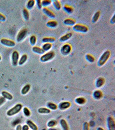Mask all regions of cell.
Instances as JSON below:
<instances>
[{"label":"cell","mask_w":115,"mask_h":130,"mask_svg":"<svg viewBox=\"0 0 115 130\" xmlns=\"http://www.w3.org/2000/svg\"><path fill=\"white\" fill-rule=\"evenodd\" d=\"M111 53L109 50H106L100 56L98 61L97 64L99 67H102L105 65L110 56Z\"/></svg>","instance_id":"6da1fadb"},{"label":"cell","mask_w":115,"mask_h":130,"mask_svg":"<svg viewBox=\"0 0 115 130\" xmlns=\"http://www.w3.org/2000/svg\"><path fill=\"white\" fill-rule=\"evenodd\" d=\"M22 108V105L20 103L16 104L12 108H10L7 112V115L9 117H12L18 114Z\"/></svg>","instance_id":"7a4b0ae2"},{"label":"cell","mask_w":115,"mask_h":130,"mask_svg":"<svg viewBox=\"0 0 115 130\" xmlns=\"http://www.w3.org/2000/svg\"><path fill=\"white\" fill-rule=\"evenodd\" d=\"M55 53L53 51H51L44 53L42 55L40 58V60L41 62H46L51 60L54 57Z\"/></svg>","instance_id":"3957f363"},{"label":"cell","mask_w":115,"mask_h":130,"mask_svg":"<svg viewBox=\"0 0 115 130\" xmlns=\"http://www.w3.org/2000/svg\"><path fill=\"white\" fill-rule=\"evenodd\" d=\"M72 29L74 31L82 33H86L89 31V28L86 26L80 24H75L73 26Z\"/></svg>","instance_id":"277c9868"},{"label":"cell","mask_w":115,"mask_h":130,"mask_svg":"<svg viewBox=\"0 0 115 130\" xmlns=\"http://www.w3.org/2000/svg\"><path fill=\"white\" fill-rule=\"evenodd\" d=\"M72 46L69 43H66L62 46L61 49V52L62 55L67 56L72 51Z\"/></svg>","instance_id":"5b68a950"},{"label":"cell","mask_w":115,"mask_h":130,"mask_svg":"<svg viewBox=\"0 0 115 130\" xmlns=\"http://www.w3.org/2000/svg\"><path fill=\"white\" fill-rule=\"evenodd\" d=\"M28 34V30L27 29L24 28L20 30L16 37V40L18 42L22 41L26 37Z\"/></svg>","instance_id":"8992f818"},{"label":"cell","mask_w":115,"mask_h":130,"mask_svg":"<svg viewBox=\"0 0 115 130\" xmlns=\"http://www.w3.org/2000/svg\"><path fill=\"white\" fill-rule=\"evenodd\" d=\"M19 53L17 51H14L13 52L12 54V64L14 67H16L18 64L19 60Z\"/></svg>","instance_id":"52a82bcc"},{"label":"cell","mask_w":115,"mask_h":130,"mask_svg":"<svg viewBox=\"0 0 115 130\" xmlns=\"http://www.w3.org/2000/svg\"><path fill=\"white\" fill-rule=\"evenodd\" d=\"M1 43L3 45L10 47L14 46L16 45V43L14 41L7 39H2L1 40Z\"/></svg>","instance_id":"ba28073f"},{"label":"cell","mask_w":115,"mask_h":130,"mask_svg":"<svg viewBox=\"0 0 115 130\" xmlns=\"http://www.w3.org/2000/svg\"><path fill=\"white\" fill-rule=\"evenodd\" d=\"M108 128L109 130H115V121L114 118L111 116L107 118Z\"/></svg>","instance_id":"9c48e42d"},{"label":"cell","mask_w":115,"mask_h":130,"mask_svg":"<svg viewBox=\"0 0 115 130\" xmlns=\"http://www.w3.org/2000/svg\"><path fill=\"white\" fill-rule=\"evenodd\" d=\"M71 104L68 101L63 102L59 104L58 108L61 110H65L69 108L71 106Z\"/></svg>","instance_id":"30bf717a"},{"label":"cell","mask_w":115,"mask_h":130,"mask_svg":"<svg viewBox=\"0 0 115 130\" xmlns=\"http://www.w3.org/2000/svg\"><path fill=\"white\" fill-rule=\"evenodd\" d=\"M43 12L49 18L53 19L56 17L55 14L52 12L51 10L48 9L47 8H43Z\"/></svg>","instance_id":"8fae6325"},{"label":"cell","mask_w":115,"mask_h":130,"mask_svg":"<svg viewBox=\"0 0 115 130\" xmlns=\"http://www.w3.org/2000/svg\"><path fill=\"white\" fill-rule=\"evenodd\" d=\"M105 80L103 77H99L97 78L95 83V86L97 88H100L105 84Z\"/></svg>","instance_id":"7c38bea8"},{"label":"cell","mask_w":115,"mask_h":130,"mask_svg":"<svg viewBox=\"0 0 115 130\" xmlns=\"http://www.w3.org/2000/svg\"><path fill=\"white\" fill-rule=\"evenodd\" d=\"M32 50L34 53L38 55H43L45 53V51L42 48L37 46H34L32 48Z\"/></svg>","instance_id":"4fadbf2b"},{"label":"cell","mask_w":115,"mask_h":130,"mask_svg":"<svg viewBox=\"0 0 115 130\" xmlns=\"http://www.w3.org/2000/svg\"><path fill=\"white\" fill-rule=\"evenodd\" d=\"M72 32H68V33H67V34L61 36L60 38V41L62 42L67 41L71 38V37H72Z\"/></svg>","instance_id":"5bb4252c"},{"label":"cell","mask_w":115,"mask_h":130,"mask_svg":"<svg viewBox=\"0 0 115 130\" xmlns=\"http://www.w3.org/2000/svg\"><path fill=\"white\" fill-rule=\"evenodd\" d=\"M64 24L67 26H73L76 24V22L75 20L72 18H67L64 20Z\"/></svg>","instance_id":"9a60e30c"},{"label":"cell","mask_w":115,"mask_h":130,"mask_svg":"<svg viewBox=\"0 0 115 130\" xmlns=\"http://www.w3.org/2000/svg\"><path fill=\"white\" fill-rule=\"evenodd\" d=\"M93 97L96 99H100L103 96L102 91L100 90H96L94 91L93 94Z\"/></svg>","instance_id":"2e32d148"},{"label":"cell","mask_w":115,"mask_h":130,"mask_svg":"<svg viewBox=\"0 0 115 130\" xmlns=\"http://www.w3.org/2000/svg\"><path fill=\"white\" fill-rule=\"evenodd\" d=\"M2 96H3L5 99H7L8 100H11L13 99V96L12 94L5 91H3L2 92Z\"/></svg>","instance_id":"e0dca14e"},{"label":"cell","mask_w":115,"mask_h":130,"mask_svg":"<svg viewBox=\"0 0 115 130\" xmlns=\"http://www.w3.org/2000/svg\"><path fill=\"white\" fill-rule=\"evenodd\" d=\"M61 127L63 130H69V127L67 121L64 119H62L60 121Z\"/></svg>","instance_id":"ac0fdd59"},{"label":"cell","mask_w":115,"mask_h":130,"mask_svg":"<svg viewBox=\"0 0 115 130\" xmlns=\"http://www.w3.org/2000/svg\"><path fill=\"white\" fill-rule=\"evenodd\" d=\"M26 124L31 130H38V127L37 125L31 120H27L26 121Z\"/></svg>","instance_id":"d6986e66"},{"label":"cell","mask_w":115,"mask_h":130,"mask_svg":"<svg viewBox=\"0 0 115 130\" xmlns=\"http://www.w3.org/2000/svg\"><path fill=\"white\" fill-rule=\"evenodd\" d=\"M38 112L40 114H49L50 113L51 111L47 108L41 107L38 108Z\"/></svg>","instance_id":"ffe728a7"},{"label":"cell","mask_w":115,"mask_h":130,"mask_svg":"<svg viewBox=\"0 0 115 130\" xmlns=\"http://www.w3.org/2000/svg\"><path fill=\"white\" fill-rule=\"evenodd\" d=\"M58 25V23L56 21L54 20L49 21L47 23L46 26L49 28H54L56 27Z\"/></svg>","instance_id":"44dd1931"},{"label":"cell","mask_w":115,"mask_h":130,"mask_svg":"<svg viewBox=\"0 0 115 130\" xmlns=\"http://www.w3.org/2000/svg\"><path fill=\"white\" fill-rule=\"evenodd\" d=\"M31 89V86L30 84H26L22 88L21 93L22 95H25L28 93Z\"/></svg>","instance_id":"7402d4cb"},{"label":"cell","mask_w":115,"mask_h":130,"mask_svg":"<svg viewBox=\"0 0 115 130\" xmlns=\"http://www.w3.org/2000/svg\"><path fill=\"white\" fill-rule=\"evenodd\" d=\"M86 100L84 98L82 97H79L75 99V102L76 103L79 105H83L85 103Z\"/></svg>","instance_id":"603a6c76"},{"label":"cell","mask_w":115,"mask_h":130,"mask_svg":"<svg viewBox=\"0 0 115 130\" xmlns=\"http://www.w3.org/2000/svg\"><path fill=\"white\" fill-rule=\"evenodd\" d=\"M27 59H28L27 55L25 54H23L21 56L20 58L19 59V62H18V64L19 66H22V65H23L26 62Z\"/></svg>","instance_id":"cb8c5ba5"},{"label":"cell","mask_w":115,"mask_h":130,"mask_svg":"<svg viewBox=\"0 0 115 130\" xmlns=\"http://www.w3.org/2000/svg\"><path fill=\"white\" fill-rule=\"evenodd\" d=\"M56 41V39L54 37H45L43 38L42 41L44 43H53Z\"/></svg>","instance_id":"d4e9b609"},{"label":"cell","mask_w":115,"mask_h":130,"mask_svg":"<svg viewBox=\"0 0 115 130\" xmlns=\"http://www.w3.org/2000/svg\"><path fill=\"white\" fill-rule=\"evenodd\" d=\"M64 10L65 12L69 14H71L74 11V9L71 6L68 5H65L64 7Z\"/></svg>","instance_id":"484cf974"},{"label":"cell","mask_w":115,"mask_h":130,"mask_svg":"<svg viewBox=\"0 0 115 130\" xmlns=\"http://www.w3.org/2000/svg\"><path fill=\"white\" fill-rule=\"evenodd\" d=\"M47 105V108L50 110H56L58 109V105L53 102H48Z\"/></svg>","instance_id":"4316f807"},{"label":"cell","mask_w":115,"mask_h":130,"mask_svg":"<svg viewBox=\"0 0 115 130\" xmlns=\"http://www.w3.org/2000/svg\"><path fill=\"white\" fill-rule=\"evenodd\" d=\"M52 47V44L50 43H44L42 45V48L44 50L45 52H47L49 50H50Z\"/></svg>","instance_id":"83f0119b"},{"label":"cell","mask_w":115,"mask_h":130,"mask_svg":"<svg viewBox=\"0 0 115 130\" xmlns=\"http://www.w3.org/2000/svg\"><path fill=\"white\" fill-rule=\"evenodd\" d=\"M53 5L56 10H60L61 8V2L58 0H54L53 1Z\"/></svg>","instance_id":"f1b7e54d"},{"label":"cell","mask_w":115,"mask_h":130,"mask_svg":"<svg viewBox=\"0 0 115 130\" xmlns=\"http://www.w3.org/2000/svg\"><path fill=\"white\" fill-rule=\"evenodd\" d=\"M100 11H98L94 14V15L93 16L92 19V22L93 23H95L97 22L98 20H99V18L100 17Z\"/></svg>","instance_id":"f546056e"},{"label":"cell","mask_w":115,"mask_h":130,"mask_svg":"<svg viewBox=\"0 0 115 130\" xmlns=\"http://www.w3.org/2000/svg\"><path fill=\"white\" fill-rule=\"evenodd\" d=\"M57 123H58V122H57L56 120L52 119V120H50V121H49L47 123V127H49L50 128H53L56 125Z\"/></svg>","instance_id":"4dcf8cb0"},{"label":"cell","mask_w":115,"mask_h":130,"mask_svg":"<svg viewBox=\"0 0 115 130\" xmlns=\"http://www.w3.org/2000/svg\"><path fill=\"white\" fill-rule=\"evenodd\" d=\"M22 13L23 16L24 18L25 21H28L30 19V13L27 9L24 8L22 11Z\"/></svg>","instance_id":"1f68e13d"},{"label":"cell","mask_w":115,"mask_h":130,"mask_svg":"<svg viewBox=\"0 0 115 130\" xmlns=\"http://www.w3.org/2000/svg\"><path fill=\"white\" fill-rule=\"evenodd\" d=\"M86 59L89 62L92 63L95 61V58L92 55L90 54H87L85 56Z\"/></svg>","instance_id":"d6a6232c"},{"label":"cell","mask_w":115,"mask_h":130,"mask_svg":"<svg viewBox=\"0 0 115 130\" xmlns=\"http://www.w3.org/2000/svg\"><path fill=\"white\" fill-rule=\"evenodd\" d=\"M30 43L32 46H35L37 42V38L36 36H31L30 37Z\"/></svg>","instance_id":"836d02e7"},{"label":"cell","mask_w":115,"mask_h":130,"mask_svg":"<svg viewBox=\"0 0 115 130\" xmlns=\"http://www.w3.org/2000/svg\"><path fill=\"white\" fill-rule=\"evenodd\" d=\"M36 1L34 0H30L28 1V3L27 4V8L28 9H33L34 7V5H35Z\"/></svg>","instance_id":"e575fe53"},{"label":"cell","mask_w":115,"mask_h":130,"mask_svg":"<svg viewBox=\"0 0 115 130\" xmlns=\"http://www.w3.org/2000/svg\"><path fill=\"white\" fill-rule=\"evenodd\" d=\"M52 1L50 0H43L41 1L42 6L44 8H47L51 4Z\"/></svg>","instance_id":"d590c367"},{"label":"cell","mask_w":115,"mask_h":130,"mask_svg":"<svg viewBox=\"0 0 115 130\" xmlns=\"http://www.w3.org/2000/svg\"><path fill=\"white\" fill-rule=\"evenodd\" d=\"M23 112L25 117H30L31 115V111L27 107H24L23 108Z\"/></svg>","instance_id":"8d00e7d4"},{"label":"cell","mask_w":115,"mask_h":130,"mask_svg":"<svg viewBox=\"0 0 115 130\" xmlns=\"http://www.w3.org/2000/svg\"><path fill=\"white\" fill-rule=\"evenodd\" d=\"M36 3L37 5V7L39 9H41L42 8V4H41V0H37L36 1Z\"/></svg>","instance_id":"74e56055"},{"label":"cell","mask_w":115,"mask_h":130,"mask_svg":"<svg viewBox=\"0 0 115 130\" xmlns=\"http://www.w3.org/2000/svg\"><path fill=\"white\" fill-rule=\"evenodd\" d=\"M6 99H5L3 96H0V107L4 105L6 102Z\"/></svg>","instance_id":"f35d334b"},{"label":"cell","mask_w":115,"mask_h":130,"mask_svg":"<svg viewBox=\"0 0 115 130\" xmlns=\"http://www.w3.org/2000/svg\"><path fill=\"white\" fill-rule=\"evenodd\" d=\"M83 130H89V123L85 122L83 125Z\"/></svg>","instance_id":"ab89813d"},{"label":"cell","mask_w":115,"mask_h":130,"mask_svg":"<svg viewBox=\"0 0 115 130\" xmlns=\"http://www.w3.org/2000/svg\"><path fill=\"white\" fill-rule=\"evenodd\" d=\"M6 20V17L3 14L0 13V21H5Z\"/></svg>","instance_id":"60d3db41"},{"label":"cell","mask_w":115,"mask_h":130,"mask_svg":"<svg viewBox=\"0 0 115 130\" xmlns=\"http://www.w3.org/2000/svg\"><path fill=\"white\" fill-rule=\"evenodd\" d=\"M22 130H29L30 127L27 124H25L22 127Z\"/></svg>","instance_id":"b9f144b4"},{"label":"cell","mask_w":115,"mask_h":130,"mask_svg":"<svg viewBox=\"0 0 115 130\" xmlns=\"http://www.w3.org/2000/svg\"><path fill=\"white\" fill-rule=\"evenodd\" d=\"M111 24H114L115 23V14L113 15L112 18H111V19L110 20Z\"/></svg>","instance_id":"7bdbcfd3"},{"label":"cell","mask_w":115,"mask_h":130,"mask_svg":"<svg viewBox=\"0 0 115 130\" xmlns=\"http://www.w3.org/2000/svg\"><path fill=\"white\" fill-rule=\"evenodd\" d=\"M22 126L20 124L17 125V126H16V130H22Z\"/></svg>","instance_id":"ee69618b"},{"label":"cell","mask_w":115,"mask_h":130,"mask_svg":"<svg viewBox=\"0 0 115 130\" xmlns=\"http://www.w3.org/2000/svg\"><path fill=\"white\" fill-rule=\"evenodd\" d=\"M97 130H105L101 127H98L97 128Z\"/></svg>","instance_id":"f6af8a7d"},{"label":"cell","mask_w":115,"mask_h":130,"mask_svg":"<svg viewBox=\"0 0 115 130\" xmlns=\"http://www.w3.org/2000/svg\"><path fill=\"white\" fill-rule=\"evenodd\" d=\"M48 130H58L54 128H50Z\"/></svg>","instance_id":"bcb514c9"},{"label":"cell","mask_w":115,"mask_h":130,"mask_svg":"<svg viewBox=\"0 0 115 130\" xmlns=\"http://www.w3.org/2000/svg\"><path fill=\"white\" fill-rule=\"evenodd\" d=\"M1 59H2V57H1V55H0V61L1 60Z\"/></svg>","instance_id":"7dc6e473"}]
</instances>
